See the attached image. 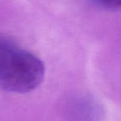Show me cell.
I'll list each match as a JSON object with an SVG mask.
<instances>
[{"mask_svg":"<svg viewBox=\"0 0 121 121\" xmlns=\"http://www.w3.org/2000/svg\"><path fill=\"white\" fill-rule=\"evenodd\" d=\"M45 66L33 53L0 37V87L15 93L35 90L43 81Z\"/></svg>","mask_w":121,"mask_h":121,"instance_id":"cell-1","label":"cell"},{"mask_svg":"<svg viewBox=\"0 0 121 121\" xmlns=\"http://www.w3.org/2000/svg\"><path fill=\"white\" fill-rule=\"evenodd\" d=\"M98 2L106 9H121V0H98Z\"/></svg>","mask_w":121,"mask_h":121,"instance_id":"cell-2","label":"cell"}]
</instances>
